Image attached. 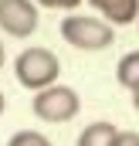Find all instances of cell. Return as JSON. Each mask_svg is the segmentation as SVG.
<instances>
[{
    "label": "cell",
    "mask_w": 139,
    "mask_h": 146,
    "mask_svg": "<svg viewBox=\"0 0 139 146\" xmlns=\"http://www.w3.org/2000/svg\"><path fill=\"white\" fill-rule=\"evenodd\" d=\"M112 146H139V133L136 129H119V136H115Z\"/></svg>",
    "instance_id": "obj_10"
},
{
    "label": "cell",
    "mask_w": 139,
    "mask_h": 146,
    "mask_svg": "<svg viewBox=\"0 0 139 146\" xmlns=\"http://www.w3.org/2000/svg\"><path fill=\"white\" fill-rule=\"evenodd\" d=\"M31 112H34L41 122H71L78 112H81V99L71 85H51V88H41L31 99Z\"/></svg>",
    "instance_id": "obj_3"
},
{
    "label": "cell",
    "mask_w": 139,
    "mask_h": 146,
    "mask_svg": "<svg viewBox=\"0 0 139 146\" xmlns=\"http://www.w3.org/2000/svg\"><path fill=\"white\" fill-rule=\"evenodd\" d=\"M41 24L34 0H0V31L17 41H27Z\"/></svg>",
    "instance_id": "obj_4"
},
{
    "label": "cell",
    "mask_w": 139,
    "mask_h": 146,
    "mask_svg": "<svg viewBox=\"0 0 139 146\" xmlns=\"http://www.w3.org/2000/svg\"><path fill=\"white\" fill-rule=\"evenodd\" d=\"M136 24H139V21H136Z\"/></svg>",
    "instance_id": "obj_14"
},
{
    "label": "cell",
    "mask_w": 139,
    "mask_h": 146,
    "mask_svg": "<svg viewBox=\"0 0 139 146\" xmlns=\"http://www.w3.org/2000/svg\"><path fill=\"white\" fill-rule=\"evenodd\" d=\"M88 3L112 27H126V24H136L139 21V0H88Z\"/></svg>",
    "instance_id": "obj_5"
},
{
    "label": "cell",
    "mask_w": 139,
    "mask_h": 146,
    "mask_svg": "<svg viewBox=\"0 0 139 146\" xmlns=\"http://www.w3.org/2000/svg\"><path fill=\"white\" fill-rule=\"evenodd\" d=\"M3 106H7V102H3V92H0V115H3Z\"/></svg>",
    "instance_id": "obj_13"
},
{
    "label": "cell",
    "mask_w": 139,
    "mask_h": 146,
    "mask_svg": "<svg viewBox=\"0 0 139 146\" xmlns=\"http://www.w3.org/2000/svg\"><path fill=\"white\" fill-rule=\"evenodd\" d=\"M37 7H48V10H78L81 0H34Z\"/></svg>",
    "instance_id": "obj_9"
},
{
    "label": "cell",
    "mask_w": 139,
    "mask_h": 146,
    "mask_svg": "<svg viewBox=\"0 0 139 146\" xmlns=\"http://www.w3.org/2000/svg\"><path fill=\"white\" fill-rule=\"evenodd\" d=\"M7 146H54L44 133H37V129H17L10 139H7Z\"/></svg>",
    "instance_id": "obj_8"
},
{
    "label": "cell",
    "mask_w": 139,
    "mask_h": 146,
    "mask_svg": "<svg viewBox=\"0 0 139 146\" xmlns=\"http://www.w3.org/2000/svg\"><path fill=\"white\" fill-rule=\"evenodd\" d=\"M58 75H61V61L51 48H24L17 58H14V78L27 88V92H41V88H51L58 85Z\"/></svg>",
    "instance_id": "obj_1"
},
{
    "label": "cell",
    "mask_w": 139,
    "mask_h": 146,
    "mask_svg": "<svg viewBox=\"0 0 139 146\" xmlns=\"http://www.w3.org/2000/svg\"><path fill=\"white\" fill-rule=\"evenodd\" d=\"M132 109L139 112V88H136V92H132Z\"/></svg>",
    "instance_id": "obj_12"
},
{
    "label": "cell",
    "mask_w": 139,
    "mask_h": 146,
    "mask_svg": "<svg viewBox=\"0 0 139 146\" xmlns=\"http://www.w3.org/2000/svg\"><path fill=\"white\" fill-rule=\"evenodd\" d=\"M7 65V51H3V41H0V68Z\"/></svg>",
    "instance_id": "obj_11"
},
{
    "label": "cell",
    "mask_w": 139,
    "mask_h": 146,
    "mask_svg": "<svg viewBox=\"0 0 139 146\" xmlns=\"http://www.w3.org/2000/svg\"><path fill=\"white\" fill-rule=\"evenodd\" d=\"M115 136H119V126H112V122H88L78 133V146H112Z\"/></svg>",
    "instance_id": "obj_6"
},
{
    "label": "cell",
    "mask_w": 139,
    "mask_h": 146,
    "mask_svg": "<svg viewBox=\"0 0 139 146\" xmlns=\"http://www.w3.org/2000/svg\"><path fill=\"white\" fill-rule=\"evenodd\" d=\"M58 31L78 51H105L115 41V27L102 17H88V14H65Z\"/></svg>",
    "instance_id": "obj_2"
},
{
    "label": "cell",
    "mask_w": 139,
    "mask_h": 146,
    "mask_svg": "<svg viewBox=\"0 0 139 146\" xmlns=\"http://www.w3.org/2000/svg\"><path fill=\"white\" fill-rule=\"evenodd\" d=\"M115 82H119L122 88H129V92L139 88V51H129V54L119 58V65H115Z\"/></svg>",
    "instance_id": "obj_7"
}]
</instances>
